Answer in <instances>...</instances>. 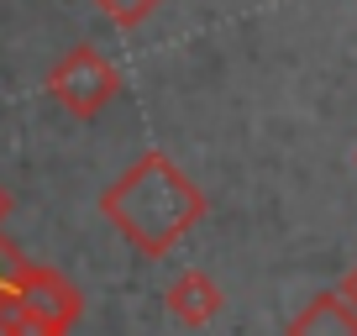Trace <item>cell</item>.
Listing matches in <instances>:
<instances>
[{"label": "cell", "instance_id": "1", "mask_svg": "<svg viewBox=\"0 0 357 336\" xmlns=\"http://www.w3.org/2000/svg\"><path fill=\"white\" fill-rule=\"evenodd\" d=\"M100 215L142 258H163L205 215V190L168 153H142L121 179L100 194Z\"/></svg>", "mask_w": 357, "mask_h": 336}, {"label": "cell", "instance_id": "2", "mask_svg": "<svg viewBox=\"0 0 357 336\" xmlns=\"http://www.w3.org/2000/svg\"><path fill=\"white\" fill-rule=\"evenodd\" d=\"M116 90H121L116 63L100 53V47H89V43L68 47V53L47 68V95H53L68 116H79V121H95V116L116 100Z\"/></svg>", "mask_w": 357, "mask_h": 336}, {"label": "cell", "instance_id": "3", "mask_svg": "<svg viewBox=\"0 0 357 336\" xmlns=\"http://www.w3.org/2000/svg\"><path fill=\"white\" fill-rule=\"evenodd\" d=\"M16 294H22L26 310H37L43 321L74 331V321L84 315V294H79L74 279H63L58 268H43V263H26L22 279H16Z\"/></svg>", "mask_w": 357, "mask_h": 336}, {"label": "cell", "instance_id": "4", "mask_svg": "<svg viewBox=\"0 0 357 336\" xmlns=\"http://www.w3.org/2000/svg\"><path fill=\"white\" fill-rule=\"evenodd\" d=\"M163 300H168V310H174V321H184V326H205V321H215V315H221L226 294H221V284H215L211 273L190 268V273H178V279L168 284Z\"/></svg>", "mask_w": 357, "mask_h": 336}, {"label": "cell", "instance_id": "5", "mask_svg": "<svg viewBox=\"0 0 357 336\" xmlns=\"http://www.w3.org/2000/svg\"><path fill=\"white\" fill-rule=\"evenodd\" d=\"M284 336H357V310L342 300V294H315V300L289 321Z\"/></svg>", "mask_w": 357, "mask_h": 336}, {"label": "cell", "instance_id": "6", "mask_svg": "<svg viewBox=\"0 0 357 336\" xmlns=\"http://www.w3.org/2000/svg\"><path fill=\"white\" fill-rule=\"evenodd\" d=\"M26 252L16 242H6V236H0V315L11 310V305H22V294H16V279H22V268H26Z\"/></svg>", "mask_w": 357, "mask_h": 336}, {"label": "cell", "instance_id": "7", "mask_svg": "<svg viewBox=\"0 0 357 336\" xmlns=\"http://www.w3.org/2000/svg\"><path fill=\"white\" fill-rule=\"evenodd\" d=\"M163 0H95V11L105 16L111 26H121V32H132V26H142L147 16L158 11Z\"/></svg>", "mask_w": 357, "mask_h": 336}, {"label": "cell", "instance_id": "8", "mask_svg": "<svg viewBox=\"0 0 357 336\" xmlns=\"http://www.w3.org/2000/svg\"><path fill=\"white\" fill-rule=\"evenodd\" d=\"M0 336H68L63 326L43 321L37 310H26V305H11V310L0 315Z\"/></svg>", "mask_w": 357, "mask_h": 336}, {"label": "cell", "instance_id": "9", "mask_svg": "<svg viewBox=\"0 0 357 336\" xmlns=\"http://www.w3.org/2000/svg\"><path fill=\"white\" fill-rule=\"evenodd\" d=\"M336 294H342V300H347V305L357 310V263H352V273L342 279V289H336Z\"/></svg>", "mask_w": 357, "mask_h": 336}, {"label": "cell", "instance_id": "10", "mask_svg": "<svg viewBox=\"0 0 357 336\" xmlns=\"http://www.w3.org/2000/svg\"><path fill=\"white\" fill-rule=\"evenodd\" d=\"M6 215H11V194H6V184H0V226H6Z\"/></svg>", "mask_w": 357, "mask_h": 336}]
</instances>
